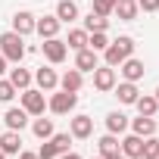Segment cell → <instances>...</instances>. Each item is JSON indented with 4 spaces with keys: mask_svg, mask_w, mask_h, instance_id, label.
Returning <instances> with one entry per match:
<instances>
[{
    "mask_svg": "<svg viewBox=\"0 0 159 159\" xmlns=\"http://www.w3.org/2000/svg\"><path fill=\"white\" fill-rule=\"evenodd\" d=\"M94 88L103 91V94L116 88V69H112V66H97V69H94Z\"/></svg>",
    "mask_w": 159,
    "mask_h": 159,
    "instance_id": "cell-7",
    "label": "cell"
},
{
    "mask_svg": "<svg viewBox=\"0 0 159 159\" xmlns=\"http://www.w3.org/2000/svg\"><path fill=\"white\" fill-rule=\"evenodd\" d=\"M22 109L28 116H44L47 109V100H44V91H34V88H25L22 91Z\"/></svg>",
    "mask_w": 159,
    "mask_h": 159,
    "instance_id": "cell-3",
    "label": "cell"
},
{
    "mask_svg": "<svg viewBox=\"0 0 159 159\" xmlns=\"http://www.w3.org/2000/svg\"><path fill=\"white\" fill-rule=\"evenodd\" d=\"M0 150H3L7 156H10V153H19V150H22V131H7V134H0Z\"/></svg>",
    "mask_w": 159,
    "mask_h": 159,
    "instance_id": "cell-19",
    "label": "cell"
},
{
    "mask_svg": "<svg viewBox=\"0 0 159 159\" xmlns=\"http://www.w3.org/2000/svg\"><path fill=\"white\" fill-rule=\"evenodd\" d=\"M34 81H38V88H41V91H56L59 75H56L53 69H38V72H34Z\"/></svg>",
    "mask_w": 159,
    "mask_h": 159,
    "instance_id": "cell-18",
    "label": "cell"
},
{
    "mask_svg": "<svg viewBox=\"0 0 159 159\" xmlns=\"http://www.w3.org/2000/svg\"><path fill=\"white\" fill-rule=\"evenodd\" d=\"M38 156H41V159H56V156H59V150H56V147H53V140L47 137V140L41 143V150H38Z\"/></svg>",
    "mask_w": 159,
    "mask_h": 159,
    "instance_id": "cell-33",
    "label": "cell"
},
{
    "mask_svg": "<svg viewBox=\"0 0 159 159\" xmlns=\"http://www.w3.org/2000/svg\"><path fill=\"white\" fill-rule=\"evenodd\" d=\"M66 47H72V50H81V47H88V31H84V28H72V31H69V41H66Z\"/></svg>",
    "mask_w": 159,
    "mask_h": 159,
    "instance_id": "cell-27",
    "label": "cell"
},
{
    "mask_svg": "<svg viewBox=\"0 0 159 159\" xmlns=\"http://www.w3.org/2000/svg\"><path fill=\"white\" fill-rule=\"evenodd\" d=\"M69 134L78 137V140H88V137L94 134V119H91V116H75V119L69 122Z\"/></svg>",
    "mask_w": 159,
    "mask_h": 159,
    "instance_id": "cell-6",
    "label": "cell"
},
{
    "mask_svg": "<svg viewBox=\"0 0 159 159\" xmlns=\"http://www.w3.org/2000/svg\"><path fill=\"white\" fill-rule=\"evenodd\" d=\"M81 84H84V72H78V69H69V72L59 78V88H62V91H72V94L81 91Z\"/></svg>",
    "mask_w": 159,
    "mask_h": 159,
    "instance_id": "cell-13",
    "label": "cell"
},
{
    "mask_svg": "<svg viewBox=\"0 0 159 159\" xmlns=\"http://www.w3.org/2000/svg\"><path fill=\"white\" fill-rule=\"evenodd\" d=\"M88 47H91V50H97V53H103V50L109 47L106 31H91V34H88Z\"/></svg>",
    "mask_w": 159,
    "mask_h": 159,
    "instance_id": "cell-28",
    "label": "cell"
},
{
    "mask_svg": "<svg viewBox=\"0 0 159 159\" xmlns=\"http://www.w3.org/2000/svg\"><path fill=\"white\" fill-rule=\"evenodd\" d=\"M59 25H62V22H59L56 16H44V19L34 22V31H38L41 38H56V34H59Z\"/></svg>",
    "mask_w": 159,
    "mask_h": 159,
    "instance_id": "cell-15",
    "label": "cell"
},
{
    "mask_svg": "<svg viewBox=\"0 0 159 159\" xmlns=\"http://www.w3.org/2000/svg\"><path fill=\"white\" fill-rule=\"evenodd\" d=\"M140 159H159V137H143V153H140Z\"/></svg>",
    "mask_w": 159,
    "mask_h": 159,
    "instance_id": "cell-29",
    "label": "cell"
},
{
    "mask_svg": "<svg viewBox=\"0 0 159 159\" xmlns=\"http://www.w3.org/2000/svg\"><path fill=\"white\" fill-rule=\"evenodd\" d=\"M0 53L7 56V62H19L25 56V38L16 31H3L0 34Z\"/></svg>",
    "mask_w": 159,
    "mask_h": 159,
    "instance_id": "cell-2",
    "label": "cell"
},
{
    "mask_svg": "<svg viewBox=\"0 0 159 159\" xmlns=\"http://www.w3.org/2000/svg\"><path fill=\"white\" fill-rule=\"evenodd\" d=\"M56 159H81V156H78V153H72V150H69V153H59Z\"/></svg>",
    "mask_w": 159,
    "mask_h": 159,
    "instance_id": "cell-35",
    "label": "cell"
},
{
    "mask_svg": "<svg viewBox=\"0 0 159 159\" xmlns=\"http://www.w3.org/2000/svg\"><path fill=\"white\" fill-rule=\"evenodd\" d=\"M41 50H44V56H47L53 66H56V62H62V59H66V53H69L66 41H59V38H44Z\"/></svg>",
    "mask_w": 159,
    "mask_h": 159,
    "instance_id": "cell-5",
    "label": "cell"
},
{
    "mask_svg": "<svg viewBox=\"0 0 159 159\" xmlns=\"http://www.w3.org/2000/svg\"><path fill=\"white\" fill-rule=\"evenodd\" d=\"M16 97V88L10 84V78H0V103H10Z\"/></svg>",
    "mask_w": 159,
    "mask_h": 159,
    "instance_id": "cell-30",
    "label": "cell"
},
{
    "mask_svg": "<svg viewBox=\"0 0 159 159\" xmlns=\"http://www.w3.org/2000/svg\"><path fill=\"white\" fill-rule=\"evenodd\" d=\"M75 3H78V0H75Z\"/></svg>",
    "mask_w": 159,
    "mask_h": 159,
    "instance_id": "cell-42",
    "label": "cell"
},
{
    "mask_svg": "<svg viewBox=\"0 0 159 159\" xmlns=\"http://www.w3.org/2000/svg\"><path fill=\"white\" fill-rule=\"evenodd\" d=\"M131 131H134L137 137H150V134H156V122H153V116H137V119L131 122Z\"/></svg>",
    "mask_w": 159,
    "mask_h": 159,
    "instance_id": "cell-20",
    "label": "cell"
},
{
    "mask_svg": "<svg viewBox=\"0 0 159 159\" xmlns=\"http://www.w3.org/2000/svg\"><path fill=\"white\" fill-rule=\"evenodd\" d=\"M153 97H156V100H159V88H156V94H153Z\"/></svg>",
    "mask_w": 159,
    "mask_h": 159,
    "instance_id": "cell-39",
    "label": "cell"
},
{
    "mask_svg": "<svg viewBox=\"0 0 159 159\" xmlns=\"http://www.w3.org/2000/svg\"><path fill=\"white\" fill-rule=\"evenodd\" d=\"M19 159H41L38 153H25V150H19Z\"/></svg>",
    "mask_w": 159,
    "mask_h": 159,
    "instance_id": "cell-36",
    "label": "cell"
},
{
    "mask_svg": "<svg viewBox=\"0 0 159 159\" xmlns=\"http://www.w3.org/2000/svg\"><path fill=\"white\" fill-rule=\"evenodd\" d=\"M116 10V0H94V13L97 16H112Z\"/></svg>",
    "mask_w": 159,
    "mask_h": 159,
    "instance_id": "cell-31",
    "label": "cell"
},
{
    "mask_svg": "<svg viewBox=\"0 0 159 159\" xmlns=\"http://www.w3.org/2000/svg\"><path fill=\"white\" fill-rule=\"evenodd\" d=\"M106 28H109V19L106 16H97L94 10L84 16V31H106Z\"/></svg>",
    "mask_w": 159,
    "mask_h": 159,
    "instance_id": "cell-25",
    "label": "cell"
},
{
    "mask_svg": "<svg viewBox=\"0 0 159 159\" xmlns=\"http://www.w3.org/2000/svg\"><path fill=\"white\" fill-rule=\"evenodd\" d=\"M137 7H140L143 13H156V10H159V0H137Z\"/></svg>",
    "mask_w": 159,
    "mask_h": 159,
    "instance_id": "cell-34",
    "label": "cell"
},
{
    "mask_svg": "<svg viewBox=\"0 0 159 159\" xmlns=\"http://www.w3.org/2000/svg\"><path fill=\"white\" fill-rule=\"evenodd\" d=\"M3 122H7V128H10V131H22V128L28 125V112H25L22 106H19V109L13 106V109H7V116H3Z\"/></svg>",
    "mask_w": 159,
    "mask_h": 159,
    "instance_id": "cell-16",
    "label": "cell"
},
{
    "mask_svg": "<svg viewBox=\"0 0 159 159\" xmlns=\"http://www.w3.org/2000/svg\"><path fill=\"white\" fill-rule=\"evenodd\" d=\"M119 147H122V156H128V159H140V153H143V137L128 134V137L119 140Z\"/></svg>",
    "mask_w": 159,
    "mask_h": 159,
    "instance_id": "cell-9",
    "label": "cell"
},
{
    "mask_svg": "<svg viewBox=\"0 0 159 159\" xmlns=\"http://www.w3.org/2000/svg\"><path fill=\"white\" fill-rule=\"evenodd\" d=\"M134 53V38H128V34H122L119 41H109V47L103 50V59H106V66H112V69H119L128 56Z\"/></svg>",
    "mask_w": 159,
    "mask_h": 159,
    "instance_id": "cell-1",
    "label": "cell"
},
{
    "mask_svg": "<svg viewBox=\"0 0 159 159\" xmlns=\"http://www.w3.org/2000/svg\"><path fill=\"white\" fill-rule=\"evenodd\" d=\"M56 19H59V22H75V19H78L75 0H59V3H56Z\"/></svg>",
    "mask_w": 159,
    "mask_h": 159,
    "instance_id": "cell-21",
    "label": "cell"
},
{
    "mask_svg": "<svg viewBox=\"0 0 159 159\" xmlns=\"http://www.w3.org/2000/svg\"><path fill=\"white\" fill-rule=\"evenodd\" d=\"M116 159H128V156H122V153H119V156H116Z\"/></svg>",
    "mask_w": 159,
    "mask_h": 159,
    "instance_id": "cell-40",
    "label": "cell"
},
{
    "mask_svg": "<svg viewBox=\"0 0 159 159\" xmlns=\"http://www.w3.org/2000/svg\"><path fill=\"white\" fill-rule=\"evenodd\" d=\"M97 150H100V156H103V159H116V156L122 153V147H119L116 134H103V137L97 140Z\"/></svg>",
    "mask_w": 159,
    "mask_h": 159,
    "instance_id": "cell-17",
    "label": "cell"
},
{
    "mask_svg": "<svg viewBox=\"0 0 159 159\" xmlns=\"http://www.w3.org/2000/svg\"><path fill=\"white\" fill-rule=\"evenodd\" d=\"M134 106H137V112H140V116H156L159 100H156L153 94H143V97H137V100H134Z\"/></svg>",
    "mask_w": 159,
    "mask_h": 159,
    "instance_id": "cell-22",
    "label": "cell"
},
{
    "mask_svg": "<svg viewBox=\"0 0 159 159\" xmlns=\"http://www.w3.org/2000/svg\"><path fill=\"white\" fill-rule=\"evenodd\" d=\"M125 128H128V116L125 112H109L106 116V131L109 134H122Z\"/></svg>",
    "mask_w": 159,
    "mask_h": 159,
    "instance_id": "cell-23",
    "label": "cell"
},
{
    "mask_svg": "<svg viewBox=\"0 0 159 159\" xmlns=\"http://www.w3.org/2000/svg\"><path fill=\"white\" fill-rule=\"evenodd\" d=\"M0 159H7V153H3V150H0Z\"/></svg>",
    "mask_w": 159,
    "mask_h": 159,
    "instance_id": "cell-38",
    "label": "cell"
},
{
    "mask_svg": "<svg viewBox=\"0 0 159 159\" xmlns=\"http://www.w3.org/2000/svg\"><path fill=\"white\" fill-rule=\"evenodd\" d=\"M3 72H7V56L0 53V75H3Z\"/></svg>",
    "mask_w": 159,
    "mask_h": 159,
    "instance_id": "cell-37",
    "label": "cell"
},
{
    "mask_svg": "<svg viewBox=\"0 0 159 159\" xmlns=\"http://www.w3.org/2000/svg\"><path fill=\"white\" fill-rule=\"evenodd\" d=\"M34 22H38V19H34L31 13H25V10H22V13H16V16H13V31L25 38V34H31V31H34Z\"/></svg>",
    "mask_w": 159,
    "mask_h": 159,
    "instance_id": "cell-14",
    "label": "cell"
},
{
    "mask_svg": "<svg viewBox=\"0 0 159 159\" xmlns=\"http://www.w3.org/2000/svg\"><path fill=\"white\" fill-rule=\"evenodd\" d=\"M10 84H13L16 91H25V88L31 84V72H28V69H10Z\"/></svg>",
    "mask_w": 159,
    "mask_h": 159,
    "instance_id": "cell-24",
    "label": "cell"
},
{
    "mask_svg": "<svg viewBox=\"0 0 159 159\" xmlns=\"http://www.w3.org/2000/svg\"><path fill=\"white\" fill-rule=\"evenodd\" d=\"M122 22H134L137 19V13H140V7H137V0H116V10H112Z\"/></svg>",
    "mask_w": 159,
    "mask_h": 159,
    "instance_id": "cell-12",
    "label": "cell"
},
{
    "mask_svg": "<svg viewBox=\"0 0 159 159\" xmlns=\"http://www.w3.org/2000/svg\"><path fill=\"white\" fill-rule=\"evenodd\" d=\"M31 131H34V137L47 140V137H53V122H50V119H44V116H38V119L31 122Z\"/></svg>",
    "mask_w": 159,
    "mask_h": 159,
    "instance_id": "cell-26",
    "label": "cell"
},
{
    "mask_svg": "<svg viewBox=\"0 0 159 159\" xmlns=\"http://www.w3.org/2000/svg\"><path fill=\"white\" fill-rule=\"evenodd\" d=\"M75 69L78 72H94L97 69V50H91V47L75 50Z\"/></svg>",
    "mask_w": 159,
    "mask_h": 159,
    "instance_id": "cell-8",
    "label": "cell"
},
{
    "mask_svg": "<svg viewBox=\"0 0 159 159\" xmlns=\"http://www.w3.org/2000/svg\"><path fill=\"white\" fill-rule=\"evenodd\" d=\"M112 91H116L119 103H128V106H134V100L140 97V91H137V81H122V84H116Z\"/></svg>",
    "mask_w": 159,
    "mask_h": 159,
    "instance_id": "cell-11",
    "label": "cell"
},
{
    "mask_svg": "<svg viewBox=\"0 0 159 159\" xmlns=\"http://www.w3.org/2000/svg\"><path fill=\"white\" fill-rule=\"evenodd\" d=\"M119 72H122L125 81H140V78H143V62L134 59V56H128V59L119 66Z\"/></svg>",
    "mask_w": 159,
    "mask_h": 159,
    "instance_id": "cell-10",
    "label": "cell"
},
{
    "mask_svg": "<svg viewBox=\"0 0 159 159\" xmlns=\"http://www.w3.org/2000/svg\"><path fill=\"white\" fill-rule=\"evenodd\" d=\"M94 159H103V156H94Z\"/></svg>",
    "mask_w": 159,
    "mask_h": 159,
    "instance_id": "cell-41",
    "label": "cell"
},
{
    "mask_svg": "<svg viewBox=\"0 0 159 159\" xmlns=\"http://www.w3.org/2000/svg\"><path fill=\"white\" fill-rule=\"evenodd\" d=\"M50 140H53V147L59 153H69V147H72V134H53Z\"/></svg>",
    "mask_w": 159,
    "mask_h": 159,
    "instance_id": "cell-32",
    "label": "cell"
},
{
    "mask_svg": "<svg viewBox=\"0 0 159 159\" xmlns=\"http://www.w3.org/2000/svg\"><path fill=\"white\" fill-rule=\"evenodd\" d=\"M75 103H78V94H72V91H59V94H53V97L47 100V109L56 112V116H66V112L75 109Z\"/></svg>",
    "mask_w": 159,
    "mask_h": 159,
    "instance_id": "cell-4",
    "label": "cell"
}]
</instances>
